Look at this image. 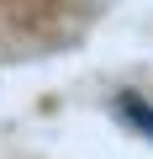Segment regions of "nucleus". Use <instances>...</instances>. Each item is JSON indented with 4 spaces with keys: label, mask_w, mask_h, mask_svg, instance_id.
<instances>
[{
    "label": "nucleus",
    "mask_w": 153,
    "mask_h": 159,
    "mask_svg": "<svg viewBox=\"0 0 153 159\" xmlns=\"http://www.w3.org/2000/svg\"><path fill=\"white\" fill-rule=\"evenodd\" d=\"M116 117H121L132 133H142V138L153 143V101H148V96H137V90H121V96H116Z\"/></svg>",
    "instance_id": "obj_1"
}]
</instances>
